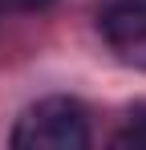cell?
I'll list each match as a JSON object with an SVG mask.
<instances>
[{"instance_id": "4", "label": "cell", "mask_w": 146, "mask_h": 150, "mask_svg": "<svg viewBox=\"0 0 146 150\" xmlns=\"http://www.w3.org/2000/svg\"><path fill=\"white\" fill-rule=\"evenodd\" d=\"M21 8H45V4H53V0H16Z\"/></svg>"}, {"instance_id": "1", "label": "cell", "mask_w": 146, "mask_h": 150, "mask_svg": "<svg viewBox=\"0 0 146 150\" xmlns=\"http://www.w3.org/2000/svg\"><path fill=\"white\" fill-rule=\"evenodd\" d=\"M16 150H85L89 146V114L77 98H41L12 126Z\"/></svg>"}, {"instance_id": "2", "label": "cell", "mask_w": 146, "mask_h": 150, "mask_svg": "<svg viewBox=\"0 0 146 150\" xmlns=\"http://www.w3.org/2000/svg\"><path fill=\"white\" fill-rule=\"evenodd\" d=\"M97 33L122 65L146 69V0H110L97 8Z\"/></svg>"}, {"instance_id": "3", "label": "cell", "mask_w": 146, "mask_h": 150, "mask_svg": "<svg viewBox=\"0 0 146 150\" xmlns=\"http://www.w3.org/2000/svg\"><path fill=\"white\" fill-rule=\"evenodd\" d=\"M114 146L118 150H146V105L130 110V122L122 134H114Z\"/></svg>"}]
</instances>
